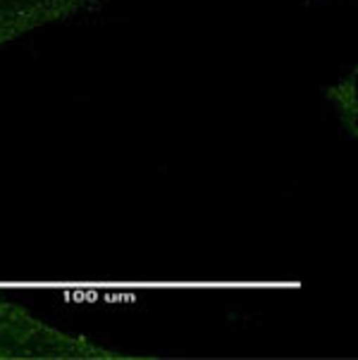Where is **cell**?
<instances>
[{
    "mask_svg": "<svg viewBox=\"0 0 358 360\" xmlns=\"http://www.w3.org/2000/svg\"><path fill=\"white\" fill-rule=\"evenodd\" d=\"M113 360L134 358L122 351L108 349L79 334H68L46 325L27 308L0 296V360Z\"/></svg>",
    "mask_w": 358,
    "mask_h": 360,
    "instance_id": "cell-1",
    "label": "cell"
},
{
    "mask_svg": "<svg viewBox=\"0 0 358 360\" xmlns=\"http://www.w3.org/2000/svg\"><path fill=\"white\" fill-rule=\"evenodd\" d=\"M106 0H0V46L48 24L103 8Z\"/></svg>",
    "mask_w": 358,
    "mask_h": 360,
    "instance_id": "cell-2",
    "label": "cell"
},
{
    "mask_svg": "<svg viewBox=\"0 0 358 360\" xmlns=\"http://www.w3.org/2000/svg\"><path fill=\"white\" fill-rule=\"evenodd\" d=\"M327 98L337 108L342 124L347 127L351 134H356V72H351L347 79L327 91Z\"/></svg>",
    "mask_w": 358,
    "mask_h": 360,
    "instance_id": "cell-3",
    "label": "cell"
},
{
    "mask_svg": "<svg viewBox=\"0 0 358 360\" xmlns=\"http://www.w3.org/2000/svg\"><path fill=\"white\" fill-rule=\"evenodd\" d=\"M308 3H311V0H308Z\"/></svg>",
    "mask_w": 358,
    "mask_h": 360,
    "instance_id": "cell-4",
    "label": "cell"
}]
</instances>
